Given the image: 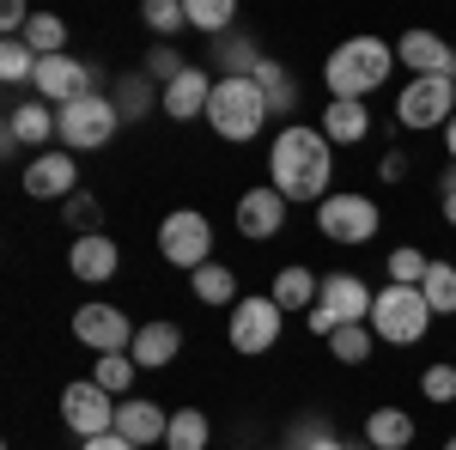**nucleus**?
<instances>
[{"mask_svg":"<svg viewBox=\"0 0 456 450\" xmlns=\"http://www.w3.org/2000/svg\"><path fill=\"white\" fill-rule=\"evenodd\" d=\"M268 171H274V189L286 201H329V183H335V140L311 128V122H292L274 135L268 146Z\"/></svg>","mask_w":456,"mask_h":450,"instance_id":"obj_1","label":"nucleus"},{"mask_svg":"<svg viewBox=\"0 0 456 450\" xmlns=\"http://www.w3.org/2000/svg\"><path fill=\"white\" fill-rule=\"evenodd\" d=\"M395 68V43L384 37H347L341 49H329V61H322V79H329V98H359L365 104V92H378Z\"/></svg>","mask_w":456,"mask_h":450,"instance_id":"obj_2","label":"nucleus"},{"mask_svg":"<svg viewBox=\"0 0 456 450\" xmlns=\"http://www.w3.org/2000/svg\"><path fill=\"white\" fill-rule=\"evenodd\" d=\"M426 329H432V305H426L420 286H395L389 280L384 292L371 299V335L389 347H414L426 341Z\"/></svg>","mask_w":456,"mask_h":450,"instance_id":"obj_3","label":"nucleus"},{"mask_svg":"<svg viewBox=\"0 0 456 450\" xmlns=\"http://www.w3.org/2000/svg\"><path fill=\"white\" fill-rule=\"evenodd\" d=\"M208 122L219 140H256L262 122H268V98L256 79H213V104H208Z\"/></svg>","mask_w":456,"mask_h":450,"instance_id":"obj_4","label":"nucleus"},{"mask_svg":"<svg viewBox=\"0 0 456 450\" xmlns=\"http://www.w3.org/2000/svg\"><path fill=\"white\" fill-rule=\"evenodd\" d=\"M371 299H378V292H371V286H365L359 274H329V280H322V292H316V305H311V316H305V323H311V335H316V341H329L335 329H353V323H371Z\"/></svg>","mask_w":456,"mask_h":450,"instance_id":"obj_5","label":"nucleus"},{"mask_svg":"<svg viewBox=\"0 0 456 450\" xmlns=\"http://www.w3.org/2000/svg\"><path fill=\"white\" fill-rule=\"evenodd\" d=\"M116 128H122V110H116V98H98V92L55 110V140L68 152H98L116 140Z\"/></svg>","mask_w":456,"mask_h":450,"instance_id":"obj_6","label":"nucleus"},{"mask_svg":"<svg viewBox=\"0 0 456 450\" xmlns=\"http://www.w3.org/2000/svg\"><path fill=\"white\" fill-rule=\"evenodd\" d=\"M159 256L171 262V268H208L213 262V225H208V213H195V208H176L165 213V225H159Z\"/></svg>","mask_w":456,"mask_h":450,"instance_id":"obj_7","label":"nucleus"},{"mask_svg":"<svg viewBox=\"0 0 456 450\" xmlns=\"http://www.w3.org/2000/svg\"><path fill=\"white\" fill-rule=\"evenodd\" d=\"M378 225H384V213H378V201L371 195H329L322 208H316V232L329 243H371L378 238Z\"/></svg>","mask_w":456,"mask_h":450,"instance_id":"obj_8","label":"nucleus"},{"mask_svg":"<svg viewBox=\"0 0 456 450\" xmlns=\"http://www.w3.org/2000/svg\"><path fill=\"white\" fill-rule=\"evenodd\" d=\"M116 396L110 389H98L92 378H79L61 389V420H68V432L86 445V438H104V432H116Z\"/></svg>","mask_w":456,"mask_h":450,"instance_id":"obj_9","label":"nucleus"},{"mask_svg":"<svg viewBox=\"0 0 456 450\" xmlns=\"http://www.w3.org/2000/svg\"><path fill=\"white\" fill-rule=\"evenodd\" d=\"M456 116V79H408V92L395 98L402 128H451Z\"/></svg>","mask_w":456,"mask_h":450,"instance_id":"obj_10","label":"nucleus"},{"mask_svg":"<svg viewBox=\"0 0 456 450\" xmlns=\"http://www.w3.org/2000/svg\"><path fill=\"white\" fill-rule=\"evenodd\" d=\"M281 305L268 299V292H256V299H238L232 305V347L244 353V359H256V353H268V347L281 341Z\"/></svg>","mask_w":456,"mask_h":450,"instance_id":"obj_11","label":"nucleus"},{"mask_svg":"<svg viewBox=\"0 0 456 450\" xmlns=\"http://www.w3.org/2000/svg\"><path fill=\"white\" fill-rule=\"evenodd\" d=\"M73 341L92 347L104 359V353H128L134 347V329H128V316L116 311V305H79L73 311Z\"/></svg>","mask_w":456,"mask_h":450,"instance_id":"obj_12","label":"nucleus"},{"mask_svg":"<svg viewBox=\"0 0 456 450\" xmlns=\"http://www.w3.org/2000/svg\"><path fill=\"white\" fill-rule=\"evenodd\" d=\"M92 92H98V68L73 61V55H49L37 68V98H49L55 110L73 104V98H92Z\"/></svg>","mask_w":456,"mask_h":450,"instance_id":"obj_13","label":"nucleus"},{"mask_svg":"<svg viewBox=\"0 0 456 450\" xmlns=\"http://www.w3.org/2000/svg\"><path fill=\"white\" fill-rule=\"evenodd\" d=\"M395 61H402V68H414V79H456V49L438 31L395 37Z\"/></svg>","mask_w":456,"mask_h":450,"instance_id":"obj_14","label":"nucleus"},{"mask_svg":"<svg viewBox=\"0 0 456 450\" xmlns=\"http://www.w3.org/2000/svg\"><path fill=\"white\" fill-rule=\"evenodd\" d=\"M79 165H73V152H37L31 165H25V195L31 201H73L79 189Z\"/></svg>","mask_w":456,"mask_h":450,"instance_id":"obj_15","label":"nucleus"},{"mask_svg":"<svg viewBox=\"0 0 456 450\" xmlns=\"http://www.w3.org/2000/svg\"><path fill=\"white\" fill-rule=\"evenodd\" d=\"M286 213H292V201H286L274 183H268V189H244V195H238V232H244V238H281Z\"/></svg>","mask_w":456,"mask_h":450,"instance_id":"obj_16","label":"nucleus"},{"mask_svg":"<svg viewBox=\"0 0 456 450\" xmlns=\"http://www.w3.org/2000/svg\"><path fill=\"white\" fill-rule=\"evenodd\" d=\"M68 268H73V280H116V268H122V250H116V238H110V232L73 238V243H68Z\"/></svg>","mask_w":456,"mask_h":450,"instance_id":"obj_17","label":"nucleus"},{"mask_svg":"<svg viewBox=\"0 0 456 450\" xmlns=\"http://www.w3.org/2000/svg\"><path fill=\"white\" fill-rule=\"evenodd\" d=\"M176 353H183V329H176V323H165V316H159V323H141V329H134V347H128V359H134L141 372L171 365Z\"/></svg>","mask_w":456,"mask_h":450,"instance_id":"obj_18","label":"nucleus"},{"mask_svg":"<svg viewBox=\"0 0 456 450\" xmlns=\"http://www.w3.org/2000/svg\"><path fill=\"white\" fill-rule=\"evenodd\" d=\"M55 135V110L43 104V98H19V104L6 110V146L19 152V146H43V140Z\"/></svg>","mask_w":456,"mask_h":450,"instance_id":"obj_19","label":"nucleus"},{"mask_svg":"<svg viewBox=\"0 0 456 450\" xmlns=\"http://www.w3.org/2000/svg\"><path fill=\"white\" fill-rule=\"evenodd\" d=\"M208 104H213V79L201 68H183L165 86V116L171 122H189V116H208Z\"/></svg>","mask_w":456,"mask_h":450,"instance_id":"obj_20","label":"nucleus"},{"mask_svg":"<svg viewBox=\"0 0 456 450\" xmlns=\"http://www.w3.org/2000/svg\"><path fill=\"white\" fill-rule=\"evenodd\" d=\"M116 432L128 438V445H165V432H171V414L159 408V402H122L116 408Z\"/></svg>","mask_w":456,"mask_h":450,"instance_id":"obj_21","label":"nucleus"},{"mask_svg":"<svg viewBox=\"0 0 456 450\" xmlns=\"http://www.w3.org/2000/svg\"><path fill=\"white\" fill-rule=\"evenodd\" d=\"M316 128L335 140V146H353V140L371 135V110L359 104V98H329V110H322V122H316Z\"/></svg>","mask_w":456,"mask_h":450,"instance_id":"obj_22","label":"nucleus"},{"mask_svg":"<svg viewBox=\"0 0 456 450\" xmlns=\"http://www.w3.org/2000/svg\"><path fill=\"white\" fill-rule=\"evenodd\" d=\"M116 110H122V122H141L152 110H165V86L152 73H122L116 79Z\"/></svg>","mask_w":456,"mask_h":450,"instance_id":"obj_23","label":"nucleus"},{"mask_svg":"<svg viewBox=\"0 0 456 450\" xmlns=\"http://www.w3.org/2000/svg\"><path fill=\"white\" fill-rule=\"evenodd\" d=\"M365 445L371 450H408L414 445V414L408 408H371L365 414Z\"/></svg>","mask_w":456,"mask_h":450,"instance_id":"obj_24","label":"nucleus"},{"mask_svg":"<svg viewBox=\"0 0 456 450\" xmlns=\"http://www.w3.org/2000/svg\"><path fill=\"white\" fill-rule=\"evenodd\" d=\"M316 292H322V280H316L311 268H298V262H292V268H281V274H274V292H268V299H274L281 311H305V316H311Z\"/></svg>","mask_w":456,"mask_h":450,"instance_id":"obj_25","label":"nucleus"},{"mask_svg":"<svg viewBox=\"0 0 456 450\" xmlns=\"http://www.w3.org/2000/svg\"><path fill=\"white\" fill-rule=\"evenodd\" d=\"M213 61L225 68V79H249V73L262 68V55H256V43H249L244 31H225V37H213Z\"/></svg>","mask_w":456,"mask_h":450,"instance_id":"obj_26","label":"nucleus"},{"mask_svg":"<svg viewBox=\"0 0 456 450\" xmlns=\"http://www.w3.org/2000/svg\"><path fill=\"white\" fill-rule=\"evenodd\" d=\"M249 79H256V86H262V98H268V116H274V110H298V79H292V73L281 68V61H268V55H262V68L249 73Z\"/></svg>","mask_w":456,"mask_h":450,"instance_id":"obj_27","label":"nucleus"},{"mask_svg":"<svg viewBox=\"0 0 456 450\" xmlns=\"http://www.w3.org/2000/svg\"><path fill=\"white\" fill-rule=\"evenodd\" d=\"M37 68H43V55H37L25 37H0V79H6V86L37 79Z\"/></svg>","mask_w":456,"mask_h":450,"instance_id":"obj_28","label":"nucleus"},{"mask_svg":"<svg viewBox=\"0 0 456 450\" xmlns=\"http://www.w3.org/2000/svg\"><path fill=\"white\" fill-rule=\"evenodd\" d=\"M25 43H31L43 61H49V55H68V19H55V12H31Z\"/></svg>","mask_w":456,"mask_h":450,"instance_id":"obj_29","label":"nucleus"},{"mask_svg":"<svg viewBox=\"0 0 456 450\" xmlns=\"http://www.w3.org/2000/svg\"><path fill=\"white\" fill-rule=\"evenodd\" d=\"M329 353H335L341 365H365V359L378 353V335H371V323H353V329H335V335H329Z\"/></svg>","mask_w":456,"mask_h":450,"instance_id":"obj_30","label":"nucleus"},{"mask_svg":"<svg viewBox=\"0 0 456 450\" xmlns=\"http://www.w3.org/2000/svg\"><path fill=\"white\" fill-rule=\"evenodd\" d=\"M189 286H195V299H201V305H232L238 274H232L225 262H208V268H195V274H189Z\"/></svg>","mask_w":456,"mask_h":450,"instance_id":"obj_31","label":"nucleus"},{"mask_svg":"<svg viewBox=\"0 0 456 450\" xmlns=\"http://www.w3.org/2000/svg\"><path fill=\"white\" fill-rule=\"evenodd\" d=\"M165 450H208V414L201 408H176L171 432H165Z\"/></svg>","mask_w":456,"mask_h":450,"instance_id":"obj_32","label":"nucleus"},{"mask_svg":"<svg viewBox=\"0 0 456 450\" xmlns=\"http://www.w3.org/2000/svg\"><path fill=\"white\" fill-rule=\"evenodd\" d=\"M420 292H426V305H432V316H456V268L451 262H432Z\"/></svg>","mask_w":456,"mask_h":450,"instance_id":"obj_33","label":"nucleus"},{"mask_svg":"<svg viewBox=\"0 0 456 450\" xmlns=\"http://www.w3.org/2000/svg\"><path fill=\"white\" fill-rule=\"evenodd\" d=\"M189 25L208 31V37H225L238 25V6H232V0H189Z\"/></svg>","mask_w":456,"mask_h":450,"instance_id":"obj_34","label":"nucleus"},{"mask_svg":"<svg viewBox=\"0 0 456 450\" xmlns=\"http://www.w3.org/2000/svg\"><path fill=\"white\" fill-rule=\"evenodd\" d=\"M61 219L73 225V238L104 232V208H98V195H92V189H86V195H73V201H61Z\"/></svg>","mask_w":456,"mask_h":450,"instance_id":"obj_35","label":"nucleus"},{"mask_svg":"<svg viewBox=\"0 0 456 450\" xmlns=\"http://www.w3.org/2000/svg\"><path fill=\"white\" fill-rule=\"evenodd\" d=\"M134 372H141V365H134L128 353H104V359H98V372H92V383L110 389V396H122V389L134 383Z\"/></svg>","mask_w":456,"mask_h":450,"instance_id":"obj_36","label":"nucleus"},{"mask_svg":"<svg viewBox=\"0 0 456 450\" xmlns=\"http://www.w3.org/2000/svg\"><path fill=\"white\" fill-rule=\"evenodd\" d=\"M141 19H146V31L171 37L176 25H189V0H146V6H141Z\"/></svg>","mask_w":456,"mask_h":450,"instance_id":"obj_37","label":"nucleus"},{"mask_svg":"<svg viewBox=\"0 0 456 450\" xmlns=\"http://www.w3.org/2000/svg\"><path fill=\"white\" fill-rule=\"evenodd\" d=\"M426 268H432L426 250H389V280H395V286H420Z\"/></svg>","mask_w":456,"mask_h":450,"instance_id":"obj_38","label":"nucleus"},{"mask_svg":"<svg viewBox=\"0 0 456 450\" xmlns=\"http://www.w3.org/2000/svg\"><path fill=\"white\" fill-rule=\"evenodd\" d=\"M420 396L426 402H456V365H426V378H420Z\"/></svg>","mask_w":456,"mask_h":450,"instance_id":"obj_39","label":"nucleus"},{"mask_svg":"<svg viewBox=\"0 0 456 450\" xmlns=\"http://www.w3.org/2000/svg\"><path fill=\"white\" fill-rule=\"evenodd\" d=\"M183 68H189V61H183L176 49H165V43H159V49H146V73H152L159 86H171V79H176Z\"/></svg>","mask_w":456,"mask_h":450,"instance_id":"obj_40","label":"nucleus"},{"mask_svg":"<svg viewBox=\"0 0 456 450\" xmlns=\"http://www.w3.org/2000/svg\"><path fill=\"white\" fill-rule=\"evenodd\" d=\"M25 25H31V6H25V0H6V6H0V31L25 37Z\"/></svg>","mask_w":456,"mask_h":450,"instance_id":"obj_41","label":"nucleus"},{"mask_svg":"<svg viewBox=\"0 0 456 450\" xmlns=\"http://www.w3.org/2000/svg\"><path fill=\"white\" fill-rule=\"evenodd\" d=\"M408 176V152H384V183H402Z\"/></svg>","mask_w":456,"mask_h":450,"instance_id":"obj_42","label":"nucleus"},{"mask_svg":"<svg viewBox=\"0 0 456 450\" xmlns=\"http://www.w3.org/2000/svg\"><path fill=\"white\" fill-rule=\"evenodd\" d=\"M79 450H134V445H128L122 432H104V438H86V445H79Z\"/></svg>","mask_w":456,"mask_h":450,"instance_id":"obj_43","label":"nucleus"},{"mask_svg":"<svg viewBox=\"0 0 456 450\" xmlns=\"http://www.w3.org/2000/svg\"><path fill=\"white\" fill-rule=\"evenodd\" d=\"M438 189H444V219H451V225H456V165H451V171H444V183H438Z\"/></svg>","mask_w":456,"mask_h":450,"instance_id":"obj_44","label":"nucleus"},{"mask_svg":"<svg viewBox=\"0 0 456 450\" xmlns=\"http://www.w3.org/2000/svg\"><path fill=\"white\" fill-rule=\"evenodd\" d=\"M444 146H451V165H456V116H451V128H444Z\"/></svg>","mask_w":456,"mask_h":450,"instance_id":"obj_45","label":"nucleus"},{"mask_svg":"<svg viewBox=\"0 0 456 450\" xmlns=\"http://www.w3.org/2000/svg\"><path fill=\"white\" fill-rule=\"evenodd\" d=\"M347 450H371V445H365V438H353V445H347Z\"/></svg>","mask_w":456,"mask_h":450,"instance_id":"obj_46","label":"nucleus"},{"mask_svg":"<svg viewBox=\"0 0 456 450\" xmlns=\"http://www.w3.org/2000/svg\"><path fill=\"white\" fill-rule=\"evenodd\" d=\"M444 450H456V438H444Z\"/></svg>","mask_w":456,"mask_h":450,"instance_id":"obj_47","label":"nucleus"},{"mask_svg":"<svg viewBox=\"0 0 456 450\" xmlns=\"http://www.w3.org/2000/svg\"><path fill=\"white\" fill-rule=\"evenodd\" d=\"M281 450H286V445H281Z\"/></svg>","mask_w":456,"mask_h":450,"instance_id":"obj_48","label":"nucleus"}]
</instances>
